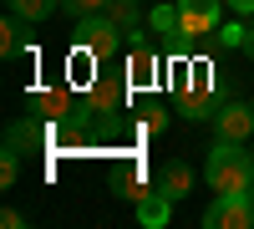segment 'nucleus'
Listing matches in <instances>:
<instances>
[{"label":"nucleus","instance_id":"obj_1","mask_svg":"<svg viewBox=\"0 0 254 229\" xmlns=\"http://www.w3.org/2000/svg\"><path fill=\"white\" fill-rule=\"evenodd\" d=\"M203 178L214 194H249L254 189V153L244 143H214L208 148V163H203Z\"/></svg>","mask_w":254,"mask_h":229},{"label":"nucleus","instance_id":"obj_2","mask_svg":"<svg viewBox=\"0 0 254 229\" xmlns=\"http://www.w3.org/2000/svg\"><path fill=\"white\" fill-rule=\"evenodd\" d=\"M117 41H122V26H117V20H112L107 10H97V15H81V20H76V46H87L97 61H112Z\"/></svg>","mask_w":254,"mask_h":229},{"label":"nucleus","instance_id":"obj_3","mask_svg":"<svg viewBox=\"0 0 254 229\" xmlns=\"http://www.w3.org/2000/svg\"><path fill=\"white\" fill-rule=\"evenodd\" d=\"M178 20H183L188 41L208 36V31H219V20H224V0H178Z\"/></svg>","mask_w":254,"mask_h":229},{"label":"nucleus","instance_id":"obj_4","mask_svg":"<svg viewBox=\"0 0 254 229\" xmlns=\"http://www.w3.org/2000/svg\"><path fill=\"white\" fill-rule=\"evenodd\" d=\"M208 229H249L254 224V209H249V194H219L214 209L203 214Z\"/></svg>","mask_w":254,"mask_h":229},{"label":"nucleus","instance_id":"obj_5","mask_svg":"<svg viewBox=\"0 0 254 229\" xmlns=\"http://www.w3.org/2000/svg\"><path fill=\"white\" fill-rule=\"evenodd\" d=\"M214 128L224 143H249L254 138V107H244V102H224V107H214Z\"/></svg>","mask_w":254,"mask_h":229},{"label":"nucleus","instance_id":"obj_6","mask_svg":"<svg viewBox=\"0 0 254 229\" xmlns=\"http://www.w3.org/2000/svg\"><path fill=\"white\" fill-rule=\"evenodd\" d=\"M153 189H158V194H168V199L178 204L183 194H193V168H188L183 158H168L163 168H158V183H153Z\"/></svg>","mask_w":254,"mask_h":229},{"label":"nucleus","instance_id":"obj_7","mask_svg":"<svg viewBox=\"0 0 254 229\" xmlns=\"http://www.w3.org/2000/svg\"><path fill=\"white\" fill-rule=\"evenodd\" d=\"M127 92H132V81H117L112 72H102V76H92V102H87V107L92 112H117Z\"/></svg>","mask_w":254,"mask_h":229},{"label":"nucleus","instance_id":"obj_8","mask_svg":"<svg viewBox=\"0 0 254 229\" xmlns=\"http://www.w3.org/2000/svg\"><path fill=\"white\" fill-rule=\"evenodd\" d=\"M127 81H132V92L153 87L158 81V56L147 51V41H132V56H127Z\"/></svg>","mask_w":254,"mask_h":229},{"label":"nucleus","instance_id":"obj_9","mask_svg":"<svg viewBox=\"0 0 254 229\" xmlns=\"http://www.w3.org/2000/svg\"><path fill=\"white\" fill-rule=\"evenodd\" d=\"M168 214H173V199H168V194L153 189V194H142V199H137V219H142L147 229H163Z\"/></svg>","mask_w":254,"mask_h":229},{"label":"nucleus","instance_id":"obj_10","mask_svg":"<svg viewBox=\"0 0 254 229\" xmlns=\"http://www.w3.org/2000/svg\"><path fill=\"white\" fill-rule=\"evenodd\" d=\"M56 133H46V128H36V122H15V128L5 133V148L10 153H26V148H41V143H51Z\"/></svg>","mask_w":254,"mask_h":229},{"label":"nucleus","instance_id":"obj_11","mask_svg":"<svg viewBox=\"0 0 254 229\" xmlns=\"http://www.w3.org/2000/svg\"><path fill=\"white\" fill-rule=\"evenodd\" d=\"M31 112H41V117H71L76 107H71V97L66 92H31Z\"/></svg>","mask_w":254,"mask_h":229},{"label":"nucleus","instance_id":"obj_12","mask_svg":"<svg viewBox=\"0 0 254 229\" xmlns=\"http://www.w3.org/2000/svg\"><path fill=\"white\" fill-rule=\"evenodd\" d=\"M26 26L31 20H20V15H10L5 26H0V56H20L26 51Z\"/></svg>","mask_w":254,"mask_h":229},{"label":"nucleus","instance_id":"obj_13","mask_svg":"<svg viewBox=\"0 0 254 229\" xmlns=\"http://www.w3.org/2000/svg\"><path fill=\"white\" fill-rule=\"evenodd\" d=\"M147 31H158V36H183L178 5H153V20H147Z\"/></svg>","mask_w":254,"mask_h":229},{"label":"nucleus","instance_id":"obj_14","mask_svg":"<svg viewBox=\"0 0 254 229\" xmlns=\"http://www.w3.org/2000/svg\"><path fill=\"white\" fill-rule=\"evenodd\" d=\"M56 5H61V0H10V15H20V20L36 26V20H46Z\"/></svg>","mask_w":254,"mask_h":229},{"label":"nucleus","instance_id":"obj_15","mask_svg":"<svg viewBox=\"0 0 254 229\" xmlns=\"http://www.w3.org/2000/svg\"><path fill=\"white\" fill-rule=\"evenodd\" d=\"M132 5H137V0H112L107 15H112V20H117V26L132 36V41H142V31H137V10H132Z\"/></svg>","mask_w":254,"mask_h":229},{"label":"nucleus","instance_id":"obj_16","mask_svg":"<svg viewBox=\"0 0 254 229\" xmlns=\"http://www.w3.org/2000/svg\"><path fill=\"white\" fill-rule=\"evenodd\" d=\"M183 117H188V122L214 117V92H188V97H183Z\"/></svg>","mask_w":254,"mask_h":229},{"label":"nucleus","instance_id":"obj_17","mask_svg":"<svg viewBox=\"0 0 254 229\" xmlns=\"http://www.w3.org/2000/svg\"><path fill=\"white\" fill-rule=\"evenodd\" d=\"M249 41V26H239V20H219V46H244Z\"/></svg>","mask_w":254,"mask_h":229},{"label":"nucleus","instance_id":"obj_18","mask_svg":"<svg viewBox=\"0 0 254 229\" xmlns=\"http://www.w3.org/2000/svg\"><path fill=\"white\" fill-rule=\"evenodd\" d=\"M61 5H66V15H76V20H81V15H97V10H107L112 0H61Z\"/></svg>","mask_w":254,"mask_h":229},{"label":"nucleus","instance_id":"obj_19","mask_svg":"<svg viewBox=\"0 0 254 229\" xmlns=\"http://www.w3.org/2000/svg\"><path fill=\"white\" fill-rule=\"evenodd\" d=\"M20 153H10L5 148V158H0V183H5V189H10V183H15V173H20V163H15Z\"/></svg>","mask_w":254,"mask_h":229},{"label":"nucleus","instance_id":"obj_20","mask_svg":"<svg viewBox=\"0 0 254 229\" xmlns=\"http://www.w3.org/2000/svg\"><path fill=\"white\" fill-rule=\"evenodd\" d=\"M163 122H168V107H153V112L142 117V128H147V133H163Z\"/></svg>","mask_w":254,"mask_h":229},{"label":"nucleus","instance_id":"obj_21","mask_svg":"<svg viewBox=\"0 0 254 229\" xmlns=\"http://www.w3.org/2000/svg\"><path fill=\"white\" fill-rule=\"evenodd\" d=\"M229 5H234L239 15H254V0H229Z\"/></svg>","mask_w":254,"mask_h":229},{"label":"nucleus","instance_id":"obj_22","mask_svg":"<svg viewBox=\"0 0 254 229\" xmlns=\"http://www.w3.org/2000/svg\"><path fill=\"white\" fill-rule=\"evenodd\" d=\"M244 46H249V56H254V26H249V41H244Z\"/></svg>","mask_w":254,"mask_h":229},{"label":"nucleus","instance_id":"obj_23","mask_svg":"<svg viewBox=\"0 0 254 229\" xmlns=\"http://www.w3.org/2000/svg\"><path fill=\"white\" fill-rule=\"evenodd\" d=\"M249 209H254V189H249Z\"/></svg>","mask_w":254,"mask_h":229},{"label":"nucleus","instance_id":"obj_24","mask_svg":"<svg viewBox=\"0 0 254 229\" xmlns=\"http://www.w3.org/2000/svg\"><path fill=\"white\" fill-rule=\"evenodd\" d=\"M249 107H254V102H249Z\"/></svg>","mask_w":254,"mask_h":229},{"label":"nucleus","instance_id":"obj_25","mask_svg":"<svg viewBox=\"0 0 254 229\" xmlns=\"http://www.w3.org/2000/svg\"><path fill=\"white\" fill-rule=\"evenodd\" d=\"M249 153H254V148H249Z\"/></svg>","mask_w":254,"mask_h":229}]
</instances>
